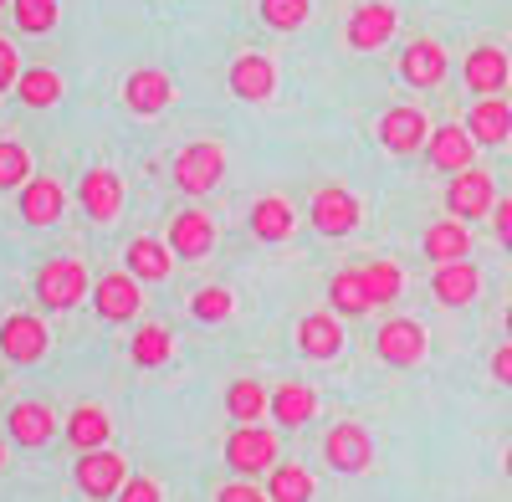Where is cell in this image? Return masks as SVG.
<instances>
[{"label":"cell","instance_id":"7c38bea8","mask_svg":"<svg viewBox=\"0 0 512 502\" xmlns=\"http://www.w3.org/2000/svg\"><path fill=\"white\" fill-rule=\"evenodd\" d=\"M359 195L354 190H344V185H328V190H318L313 195V226L323 231V236H349L354 226H359Z\"/></svg>","mask_w":512,"mask_h":502},{"label":"cell","instance_id":"60d3db41","mask_svg":"<svg viewBox=\"0 0 512 502\" xmlns=\"http://www.w3.org/2000/svg\"><path fill=\"white\" fill-rule=\"evenodd\" d=\"M16 77H21V62H16V47L6 36H0V93H11L16 88Z\"/></svg>","mask_w":512,"mask_h":502},{"label":"cell","instance_id":"74e56055","mask_svg":"<svg viewBox=\"0 0 512 502\" xmlns=\"http://www.w3.org/2000/svg\"><path fill=\"white\" fill-rule=\"evenodd\" d=\"M31 180V154L16 139H0V190H21Z\"/></svg>","mask_w":512,"mask_h":502},{"label":"cell","instance_id":"f6af8a7d","mask_svg":"<svg viewBox=\"0 0 512 502\" xmlns=\"http://www.w3.org/2000/svg\"><path fill=\"white\" fill-rule=\"evenodd\" d=\"M507 339H512V308H507Z\"/></svg>","mask_w":512,"mask_h":502},{"label":"cell","instance_id":"c3c4849f","mask_svg":"<svg viewBox=\"0 0 512 502\" xmlns=\"http://www.w3.org/2000/svg\"><path fill=\"white\" fill-rule=\"evenodd\" d=\"M6 6H11V0H0V11H6Z\"/></svg>","mask_w":512,"mask_h":502},{"label":"cell","instance_id":"1f68e13d","mask_svg":"<svg viewBox=\"0 0 512 502\" xmlns=\"http://www.w3.org/2000/svg\"><path fill=\"white\" fill-rule=\"evenodd\" d=\"M328 298H333V313H349V318H359V313L374 308L369 303V287H364V272H333Z\"/></svg>","mask_w":512,"mask_h":502},{"label":"cell","instance_id":"9a60e30c","mask_svg":"<svg viewBox=\"0 0 512 502\" xmlns=\"http://www.w3.org/2000/svg\"><path fill=\"white\" fill-rule=\"evenodd\" d=\"M169 251L175 257H185V262H200V257H210V246H216V221L210 216H200V211H180L175 221H169Z\"/></svg>","mask_w":512,"mask_h":502},{"label":"cell","instance_id":"f546056e","mask_svg":"<svg viewBox=\"0 0 512 502\" xmlns=\"http://www.w3.org/2000/svg\"><path fill=\"white\" fill-rule=\"evenodd\" d=\"M313 497V477L308 467H297V462H277L267 472V502H308Z\"/></svg>","mask_w":512,"mask_h":502},{"label":"cell","instance_id":"8fae6325","mask_svg":"<svg viewBox=\"0 0 512 502\" xmlns=\"http://www.w3.org/2000/svg\"><path fill=\"white\" fill-rule=\"evenodd\" d=\"M374 349H379V359H384V364L410 369V364H420V359H425V328H420L415 318H390V323L379 328Z\"/></svg>","mask_w":512,"mask_h":502},{"label":"cell","instance_id":"603a6c76","mask_svg":"<svg viewBox=\"0 0 512 502\" xmlns=\"http://www.w3.org/2000/svg\"><path fill=\"white\" fill-rule=\"evenodd\" d=\"M477 287H482V272L472 262H446V267L431 272V292H436V303H446V308L472 303Z\"/></svg>","mask_w":512,"mask_h":502},{"label":"cell","instance_id":"4316f807","mask_svg":"<svg viewBox=\"0 0 512 502\" xmlns=\"http://www.w3.org/2000/svg\"><path fill=\"white\" fill-rule=\"evenodd\" d=\"M292 226H297V216H292V205L282 195H262L251 205V236L256 241H287Z\"/></svg>","mask_w":512,"mask_h":502},{"label":"cell","instance_id":"d6986e66","mask_svg":"<svg viewBox=\"0 0 512 502\" xmlns=\"http://www.w3.org/2000/svg\"><path fill=\"white\" fill-rule=\"evenodd\" d=\"M128 262V277L134 282H164L169 272H175V251H169V241H154V236H134L123 251Z\"/></svg>","mask_w":512,"mask_h":502},{"label":"cell","instance_id":"ee69618b","mask_svg":"<svg viewBox=\"0 0 512 502\" xmlns=\"http://www.w3.org/2000/svg\"><path fill=\"white\" fill-rule=\"evenodd\" d=\"M492 374H497L502 385H512V344H502V349L492 354Z\"/></svg>","mask_w":512,"mask_h":502},{"label":"cell","instance_id":"ba28073f","mask_svg":"<svg viewBox=\"0 0 512 502\" xmlns=\"http://www.w3.org/2000/svg\"><path fill=\"white\" fill-rule=\"evenodd\" d=\"M425 139H431V123H425V113L420 108H390V113H384L379 118V144L384 149H390V154H420L425 149Z\"/></svg>","mask_w":512,"mask_h":502},{"label":"cell","instance_id":"cb8c5ba5","mask_svg":"<svg viewBox=\"0 0 512 502\" xmlns=\"http://www.w3.org/2000/svg\"><path fill=\"white\" fill-rule=\"evenodd\" d=\"M267 410L277 415L282 426H308L313 415H318V390H313V385H303V380H282V385L272 390Z\"/></svg>","mask_w":512,"mask_h":502},{"label":"cell","instance_id":"52a82bcc","mask_svg":"<svg viewBox=\"0 0 512 502\" xmlns=\"http://www.w3.org/2000/svg\"><path fill=\"white\" fill-rule=\"evenodd\" d=\"M169 103H175V82H169L159 67H139V72H128V82H123V108H128V113L154 118V113H164Z\"/></svg>","mask_w":512,"mask_h":502},{"label":"cell","instance_id":"7dc6e473","mask_svg":"<svg viewBox=\"0 0 512 502\" xmlns=\"http://www.w3.org/2000/svg\"><path fill=\"white\" fill-rule=\"evenodd\" d=\"M0 467H6V446H0Z\"/></svg>","mask_w":512,"mask_h":502},{"label":"cell","instance_id":"ffe728a7","mask_svg":"<svg viewBox=\"0 0 512 502\" xmlns=\"http://www.w3.org/2000/svg\"><path fill=\"white\" fill-rule=\"evenodd\" d=\"M400 77L410 82V88H441L446 82V52L436 47V41H410V47L400 52Z\"/></svg>","mask_w":512,"mask_h":502},{"label":"cell","instance_id":"836d02e7","mask_svg":"<svg viewBox=\"0 0 512 502\" xmlns=\"http://www.w3.org/2000/svg\"><path fill=\"white\" fill-rule=\"evenodd\" d=\"M128 354H134L139 369H159V364H169V354H175V339H169V328H154V323H149V328L134 333Z\"/></svg>","mask_w":512,"mask_h":502},{"label":"cell","instance_id":"ac0fdd59","mask_svg":"<svg viewBox=\"0 0 512 502\" xmlns=\"http://www.w3.org/2000/svg\"><path fill=\"white\" fill-rule=\"evenodd\" d=\"M16 205H21V216H26L31 226H52V221L67 211V190H62L57 180H47V175H31V180L21 185Z\"/></svg>","mask_w":512,"mask_h":502},{"label":"cell","instance_id":"e0dca14e","mask_svg":"<svg viewBox=\"0 0 512 502\" xmlns=\"http://www.w3.org/2000/svg\"><path fill=\"white\" fill-rule=\"evenodd\" d=\"M77 205L93 221H113L123 211V180L113 170H88V175H82V185H77Z\"/></svg>","mask_w":512,"mask_h":502},{"label":"cell","instance_id":"bcb514c9","mask_svg":"<svg viewBox=\"0 0 512 502\" xmlns=\"http://www.w3.org/2000/svg\"><path fill=\"white\" fill-rule=\"evenodd\" d=\"M507 477H512V446H507Z\"/></svg>","mask_w":512,"mask_h":502},{"label":"cell","instance_id":"f35d334b","mask_svg":"<svg viewBox=\"0 0 512 502\" xmlns=\"http://www.w3.org/2000/svg\"><path fill=\"white\" fill-rule=\"evenodd\" d=\"M256 11H262V21H267L272 31H297V26L308 21L313 6H308V0H262Z\"/></svg>","mask_w":512,"mask_h":502},{"label":"cell","instance_id":"5bb4252c","mask_svg":"<svg viewBox=\"0 0 512 502\" xmlns=\"http://www.w3.org/2000/svg\"><path fill=\"white\" fill-rule=\"evenodd\" d=\"M323 451H328V467H333V472H364V467L374 462V441H369V431L354 426V421L333 426Z\"/></svg>","mask_w":512,"mask_h":502},{"label":"cell","instance_id":"f1b7e54d","mask_svg":"<svg viewBox=\"0 0 512 502\" xmlns=\"http://www.w3.org/2000/svg\"><path fill=\"white\" fill-rule=\"evenodd\" d=\"M108 436H113L108 410H98V405H77V410H72V421H67V441H72L77 451H98V446H108Z\"/></svg>","mask_w":512,"mask_h":502},{"label":"cell","instance_id":"7a4b0ae2","mask_svg":"<svg viewBox=\"0 0 512 502\" xmlns=\"http://www.w3.org/2000/svg\"><path fill=\"white\" fill-rule=\"evenodd\" d=\"M226 175V149L216 139H200V144H185L175 154V185L185 195H205V190H216Z\"/></svg>","mask_w":512,"mask_h":502},{"label":"cell","instance_id":"d6a6232c","mask_svg":"<svg viewBox=\"0 0 512 502\" xmlns=\"http://www.w3.org/2000/svg\"><path fill=\"white\" fill-rule=\"evenodd\" d=\"M267 390L256 385V380H236L231 390H226V410H231V421H241V426H256L267 415Z\"/></svg>","mask_w":512,"mask_h":502},{"label":"cell","instance_id":"9c48e42d","mask_svg":"<svg viewBox=\"0 0 512 502\" xmlns=\"http://www.w3.org/2000/svg\"><path fill=\"white\" fill-rule=\"evenodd\" d=\"M226 82H231V93H236V98L262 103V98L277 93V62H272L267 52H241V57L231 62Z\"/></svg>","mask_w":512,"mask_h":502},{"label":"cell","instance_id":"d4e9b609","mask_svg":"<svg viewBox=\"0 0 512 502\" xmlns=\"http://www.w3.org/2000/svg\"><path fill=\"white\" fill-rule=\"evenodd\" d=\"M297 349H303L308 359H333L338 349H344V328H338L333 313H308L303 323H297Z\"/></svg>","mask_w":512,"mask_h":502},{"label":"cell","instance_id":"277c9868","mask_svg":"<svg viewBox=\"0 0 512 502\" xmlns=\"http://www.w3.org/2000/svg\"><path fill=\"white\" fill-rule=\"evenodd\" d=\"M226 462H231L241 477L272 472V467H277V436H272L267 426H236L231 441H226Z\"/></svg>","mask_w":512,"mask_h":502},{"label":"cell","instance_id":"7402d4cb","mask_svg":"<svg viewBox=\"0 0 512 502\" xmlns=\"http://www.w3.org/2000/svg\"><path fill=\"white\" fill-rule=\"evenodd\" d=\"M466 134L477 144H507L512 139V103L502 98H477L472 113H466Z\"/></svg>","mask_w":512,"mask_h":502},{"label":"cell","instance_id":"83f0119b","mask_svg":"<svg viewBox=\"0 0 512 502\" xmlns=\"http://www.w3.org/2000/svg\"><path fill=\"white\" fill-rule=\"evenodd\" d=\"M11 436L21 441V446H47L52 436H57V415L47 410V405H31V400H21L16 410H11Z\"/></svg>","mask_w":512,"mask_h":502},{"label":"cell","instance_id":"d590c367","mask_svg":"<svg viewBox=\"0 0 512 502\" xmlns=\"http://www.w3.org/2000/svg\"><path fill=\"white\" fill-rule=\"evenodd\" d=\"M11 16L26 36H47L57 26V0H11Z\"/></svg>","mask_w":512,"mask_h":502},{"label":"cell","instance_id":"e575fe53","mask_svg":"<svg viewBox=\"0 0 512 502\" xmlns=\"http://www.w3.org/2000/svg\"><path fill=\"white\" fill-rule=\"evenodd\" d=\"M359 272H364V287H369V303H374V308L400 298L405 277H400V267H395V262H369V267H359Z\"/></svg>","mask_w":512,"mask_h":502},{"label":"cell","instance_id":"7bdbcfd3","mask_svg":"<svg viewBox=\"0 0 512 502\" xmlns=\"http://www.w3.org/2000/svg\"><path fill=\"white\" fill-rule=\"evenodd\" d=\"M216 502H267V492H256V487H246V482H231V487L216 492Z\"/></svg>","mask_w":512,"mask_h":502},{"label":"cell","instance_id":"b9f144b4","mask_svg":"<svg viewBox=\"0 0 512 502\" xmlns=\"http://www.w3.org/2000/svg\"><path fill=\"white\" fill-rule=\"evenodd\" d=\"M492 226H497V241L512 251V200H497L492 205Z\"/></svg>","mask_w":512,"mask_h":502},{"label":"cell","instance_id":"484cf974","mask_svg":"<svg viewBox=\"0 0 512 502\" xmlns=\"http://www.w3.org/2000/svg\"><path fill=\"white\" fill-rule=\"evenodd\" d=\"M425 257H431L436 267H446V262H466V251H472V236H466V221H436L431 231H425Z\"/></svg>","mask_w":512,"mask_h":502},{"label":"cell","instance_id":"4fadbf2b","mask_svg":"<svg viewBox=\"0 0 512 502\" xmlns=\"http://www.w3.org/2000/svg\"><path fill=\"white\" fill-rule=\"evenodd\" d=\"M395 26H400L395 6H384V0H369V6H359V11L349 16L344 36H349V47H354V52H374V47H384V41L395 36Z\"/></svg>","mask_w":512,"mask_h":502},{"label":"cell","instance_id":"30bf717a","mask_svg":"<svg viewBox=\"0 0 512 502\" xmlns=\"http://www.w3.org/2000/svg\"><path fill=\"white\" fill-rule=\"evenodd\" d=\"M425 154H431V164L441 175H461V170H472L477 139L466 134V123H441V129H431V139H425Z\"/></svg>","mask_w":512,"mask_h":502},{"label":"cell","instance_id":"2e32d148","mask_svg":"<svg viewBox=\"0 0 512 502\" xmlns=\"http://www.w3.org/2000/svg\"><path fill=\"white\" fill-rule=\"evenodd\" d=\"M139 282L128 277V272H108L98 287H93V308H98V318L103 323H128L139 313Z\"/></svg>","mask_w":512,"mask_h":502},{"label":"cell","instance_id":"44dd1931","mask_svg":"<svg viewBox=\"0 0 512 502\" xmlns=\"http://www.w3.org/2000/svg\"><path fill=\"white\" fill-rule=\"evenodd\" d=\"M461 77H466V88H472V93L497 98V93L507 88V82H512V67H507V57H502L497 47H477L472 57H466Z\"/></svg>","mask_w":512,"mask_h":502},{"label":"cell","instance_id":"3957f363","mask_svg":"<svg viewBox=\"0 0 512 502\" xmlns=\"http://www.w3.org/2000/svg\"><path fill=\"white\" fill-rule=\"evenodd\" d=\"M72 477H77V492L88 497H118V487L128 482V462L118 451L98 446V451H82L72 462Z\"/></svg>","mask_w":512,"mask_h":502},{"label":"cell","instance_id":"6da1fadb","mask_svg":"<svg viewBox=\"0 0 512 502\" xmlns=\"http://www.w3.org/2000/svg\"><path fill=\"white\" fill-rule=\"evenodd\" d=\"M36 298H41V308H52V313L77 308L82 298H88V267H82L77 257H52L47 267L36 272Z\"/></svg>","mask_w":512,"mask_h":502},{"label":"cell","instance_id":"8d00e7d4","mask_svg":"<svg viewBox=\"0 0 512 502\" xmlns=\"http://www.w3.org/2000/svg\"><path fill=\"white\" fill-rule=\"evenodd\" d=\"M231 308H236V298H231L226 287H200L195 298H190V318L195 323H226Z\"/></svg>","mask_w":512,"mask_h":502},{"label":"cell","instance_id":"5b68a950","mask_svg":"<svg viewBox=\"0 0 512 502\" xmlns=\"http://www.w3.org/2000/svg\"><path fill=\"white\" fill-rule=\"evenodd\" d=\"M492 205H497V190H492V175H487V170H461V175H451V185H446V211H451L456 221L492 216Z\"/></svg>","mask_w":512,"mask_h":502},{"label":"cell","instance_id":"8992f818","mask_svg":"<svg viewBox=\"0 0 512 502\" xmlns=\"http://www.w3.org/2000/svg\"><path fill=\"white\" fill-rule=\"evenodd\" d=\"M47 344H52L47 323L31 318V313H11L6 323H0V354H6L11 364H36V359H47Z\"/></svg>","mask_w":512,"mask_h":502},{"label":"cell","instance_id":"ab89813d","mask_svg":"<svg viewBox=\"0 0 512 502\" xmlns=\"http://www.w3.org/2000/svg\"><path fill=\"white\" fill-rule=\"evenodd\" d=\"M113 502H164V492H159V482L154 477H128L123 487H118V497Z\"/></svg>","mask_w":512,"mask_h":502},{"label":"cell","instance_id":"4dcf8cb0","mask_svg":"<svg viewBox=\"0 0 512 502\" xmlns=\"http://www.w3.org/2000/svg\"><path fill=\"white\" fill-rule=\"evenodd\" d=\"M16 98H21L26 108H52V103L62 98V77H57L52 67H26V72L16 77Z\"/></svg>","mask_w":512,"mask_h":502}]
</instances>
